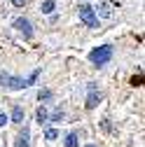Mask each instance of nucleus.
Returning <instances> with one entry per match:
<instances>
[{
	"label": "nucleus",
	"instance_id": "1",
	"mask_svg": "<svg viewBox=\"0 0 145 147\" xmlns=\"http://www.w3.org/2000/svg\"><path fill=\"white\" fill-rule=\"evenodd\" d=\"M112 54H115L112 45H101V47H96V49L89 51V61H91L96 68H103L108 61L112 59Z\"/></svg>",
	"mask_w": 145,
	"mask_h": 147
},
{
	"label": "nucleus",
	"instance_id": "12",
	"mask_svg": "<svg viewBox=\"0 0 145 147\" xmlns=\"http://www.w3.org/2000/svg\"><path fill=\"white\" fill-rule=\"evenodd\" d=\"M51 96H54V94H51L49 89H40V91H38V100H40L42 105H45V103H49V100H51Z\"/></svg>",
	"mask_w": 145,
	"mask_h": 147
},
{
	"label": "nucleus",
	"instance_id": "9",
	"mask_svg": "<svg viewBox=\"0 0 145 147\" xmlns=\"http://www.w3.org/2000/svg\"><path fill=\"white\" fill-rule=\"evenodd\" d=\"M63 119H66V110H63L61 105H56V107L49 112V121H56V124H59V121H63Z\"/></svg>",
	"mask_w": 145,
	"mask_h": 147
},
{
	"label": "nucleus",
	"instance_id": "11",
	"mask_svg": "<svg viewBox=\"0 0 145 147\" xmlns=\"http://www.w3.org/2000/svg\"><path fill=\"white\" fill-rule=\"evenodd\" d=\"M63 142H66V147H80V136L72 131V133H68V136H66V140H63Z\"/></svg>",
	"mask_w": 145,
	"mask_h": 147
},
{
	"label": "nucleus",
	"instance_id": "10",
	"mask_svg": "<svg viewBox=\"0 0 145 147\" xmlns=\"http://www.w3.org/2000/svg\"><path fill=\"white\" fill-rule=\"evenodd\" d=\"M24 117H26L24 107H21V105H14V107H12V121H14V124H24Z\"/></svg>",
	"mask_w": 145,
	"mask_h": 147
},
{
	"label": "nucleus",
	"instance_id": "13",
	"mask_svg": "<svg viewBox=\"0 0 145 147\" xmlns=\"http://www.w3.org/2000/svg\"><path fill=\"white\" fill-rule=\"evenodd\" d=\"M40 9H42V14H51L54 9H56V3H54V0H45V3L40 5Z\"/></svg>",
	"mask_w": 145,
	"mask_h": 147
},
{
	"label": "nucleus",
	"instance_id": "7",
	"mask_svg": "<svg viewBox=\"0 0 145 147\" xmlns=\"http://www.w3.org/2000/svg\"><path fill=\"white\" fill-rule=\"evenodd\" d=\"M35 121H38L40 126L49 124V110H47V105H40L38 110H35Z\"/></svg>",
	"mask_w": 145,
	"mask_h": 147
},
{
	"label": "nucleus",
	"instance_id": "8",
	"mask_svg": "<svg viewBox=\"0 0 145 147\" xmlns=\"http://www.w3.org/2000/svg\"><path fill=\"white\" fill-rule=\"evenodd\" d=\"M94 12H96V16H103V19H112V9H110V5H108V3H101L98 7H94Z\"/></svg>",
	"mask_w": 145,
	"mask_h": 147
},
{
	"label": "nucleus",
	"instance_id": "16",
	"mask_svg": "<svg viewBox=\"0 0 145 147\" xmlns=\"http://www.w3.org/2000/svg\"><path fill=\"white\" fill-rule=\"evenodd\" d=\"M9 3H12V5H14V7H24V5H26V3H28V0H9Z\"/></svg>",
	"mask_w": 145,
	"mask_h": 147
},
{
	"label": "nucleus",
	"instance_id": "2",
	"mask_svg": "<svg viewBox=\"0 0 145 147\" xmlns=\"http://www.w3.org/2000/svg\"><path fill=\"white\" fill-rule=\"evenodd\" d=\"M0 84L9 91H21V89H28V82L26 77H16V75H9V72H3L0 70Z\"/></svg>",
	"mask_w": 145,
	"mask_h": 147
},
{
	"label": "nucleus",
	"instance_id": "17",
	"mask_svg": "<svg viewBox=\"0 0 145 147\" xmlns=\"http://www.w3.org/2000/svg\"><path fill=\"white\" fill-rule=\"evenodd\" d=\"M84 147H96V145H84Z\"/></svg>",
	"mask_w": 145,
	"mask_h": 147
},
{
	"label": "nucleus",
	"instance_id": "4",
	"mask_svg": "<svg viewBox=\"0 0 145 147\" xmlns=\"http://www.w3.org/2000/svg\"><path fill=\"white\" fill-rule=\"evenodd\" d=\"M14 28H16V33H19V35H24L26 40H30L33 35H35L33 24H30V19H26V16H16V19H14Z\"/></svg>",
	"mask_w": 145,
	"mask_h": 147
},
{
	"label": "nucleus",
	"instance_id": "15",
	"mask_svg": "<svg viewBox=\"0 0 145 147\" xmlns=\"http://www.w3.org/2000/svg\"><path fill=\"white\" fill-rule=\"evenodd\" d=\"M7 121H9V117H7L5 112H0V128H3V126H7Z\"/></svg>",
	"mask_w": 145,
	"mask_h": 147
},
{
	"label": "nucleus",
	"instance_id": "3",
	"mask_svg": "<svg viewBox=\"0 0 145 147\" xmlns=\"http://www.w3.org/2000/svg\"><path fill=\"white\" fill-rule=\"evenodd\" d=\"M77 16H80V21H82L87 28H98V16H96V12H94L91 5L82 3V5L77 7Z\"/></svg>",
	"mask_w": 145,
	"mask_h": 147
},
{
	"label": "nucleus",
	"instance_id": "5",
	"mask_svg": "<svg viewBox=\"0 0 145 147\" xmlns=\"http://www.w3.org/2000/svg\"><path fill=\"white\" fill-rule=\"evenodd\" d=\"M89 96H87V110H94L98 103H101V91L96 89V84L94 82H89Z\"/></svg>",
	"mask_w": 145,
	"mask_h": 147
},
{
	"label": "nucleus",
	"instance_id": "14",
	"mask_svg": "<svg viewBox=\"0 0 145 147\" xmlns=\"http://www.w3.org/2000/svg\"><path fill=\"white\" fill-rule=\"evenodd\" d=\"M45 138H47V140H56V138H59V131H56V128H47V131H45Z\"/></svg>",
	"mask_w": 145,
	"mask_h": 147
},
{
	"label": "nucleus",
	"instance_id": "6",
	"mask_svg": "<svg viewBox=\"0 0 145 147\" xmlns=\"http://www.w3.org/2000/svg\"><path fill=\"white\" fill-rule=\"evenodd\" d=\"M14 147H30V131H28V126L19 128V136H16V140H14Z\"/></svg>",
	"mask_w": 145,
	"mask_h": 147
}]
</instances>
